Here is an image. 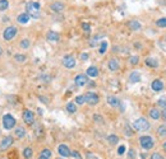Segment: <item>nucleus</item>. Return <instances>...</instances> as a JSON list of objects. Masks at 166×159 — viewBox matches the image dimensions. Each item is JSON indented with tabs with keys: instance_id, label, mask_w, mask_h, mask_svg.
I'll return each instance as SVG.
<instances>
[{
	"instance_id": "nucleus-1",
	"label": "nucleus",
	"mask_w": 166,
	"mask_h": 159,
	"mask_svg": "<svg viewBox=\"0 0 166 159\" xmlns=\"http://www.w3.org/2000/svg\"><path fill=\"white\" fill-rule=\"evenodd\" d=\"M26 13L33 19L40 18V4L36 2H29L26 4Z\"/></svg>"
},
{
	"instance_id": "nucleus-2",
	"label": "nucleus",
	"mask_w": 166,
	"mask_h": 159,
	"mask_svg": "<svg viewBox=\"0 0 166 159\" xmlns=\"http://www.w3.org/2000/svg\"><path fill=\"white\" fill-rule=\"evenodd\" d=\"M139 144H141V146L143 148L144 150H150V149H152V148L155 146L153 139H152L151 136H148V135L141 136V137H139Z\"/></svg>"
},
{
	"instance_id": "nucleus-3",
	"label": "nucleus",
	"mask_w": 166,
	"mask_h": 159,
	"mask_svg": "<svg viewBox=\"0 0 166 159\" xmlns=\"http://www.w3.org/2000/svg\"><path fill=\"white\" fill-rule=\"evenodd\" d=\"M15 119L13 117L12 115H9V113H7V115H4L3 116V127L5 130H12V129H14L15 127Z\"/></svg>"
},
{
	"instance_id": "nucleus-4",
	"label": "nucleus",
	"mask_w": 166,
	"mask_h": 159,
	"mask_svg": "<svg viewBox=\"0 0 166 159\" xmlns=\"http://www.w3.org/2000/svg\"><path fill=\"white\" fill-rule=\"evenodd\" d=\"M133 127H134V129H136L137 131H147V130L150 129V122H148L146 119L141 117V119H138V120L134 121Z\"/></svg>"
},
{
	"instance_id": "nucleus-5",
	"label": "nucleus",
	"mask_w": 166,
	"mask_h": 159,
	"mask_svg": "<svg viewBox=\"0 0 166 159\" xmlns=\"http://www.w3.org/2000/svg\"><path fill=\"white\" fill-rule=\"evenodd\" d=\"M17 33H18V29L15 27H13V26H10V27L5 28L4 33H3V37H4L5 41H12L17 36Z\"/></svg>"
},
{
	"instance_id": "nucleus-6",
	"label": "nucleus",
	"mask_w": 166,
	"mask_h": 159,
	"mask_svg": "<svg viewBox=\"0 0 166 159\" xmlns=\"http://www.w3.org/2000/svg\"><path fill=\"white\" fill-rule=\"evenodd\" d=\"M13 143H14V139H13V136H5L4 139L2 140V143H0V152L8 150L9 148L13 145Z\"/></svg>"
},
{
	"instance_id": "nucleus-7",
	"label": "nucleus",
	"mask_w": 166,
	"mask_h": 159,
	"mask_svg": "<svg viewBox=\"0 0 166 159\" xmlns=\"http://www.w3.org/2000/svg\"><path fill=\"white\" fill-rule=\"evenodd\" d=\"M85 101L90 104V106H95L98 103L100 98H98V95L96 93H93V92H88L87 94H85Z\"/></svg>"
},
{
	"instance_id": "nucleus-8",
	"label": "nucleus",
	"mask_w": 166,
	"mask_h": 159,
	"mask_svg": "<svg viewBox=\"0 0 166 159\" xmlns=\"http://www.w3.org/2000/svg\"><path fill=\"white\" fill-rule=\"evenodd\" d=\"M22 119L27 125L31 126V125H33V122H35V115L31 110H24L23 113H22Z\"/></svg>"
},
{
	"instance_id": "nucleus-9",
	"label": "nucleus",
	"mask_w": 166,
	"mask_h": 159,
	"mask_svg": "<svg viewBox=\"0 0 166 159\" xmlns=\"http://www.w3.org/2000/svg\"><path fill=\"white\" fill-rule=\"evenodd\" d=\"M63 65H64L67 69H73V68L76 66V59L72 56V55L64 56V59H63Z\"/></svg>"
},
{
	"instance_id": "nucleus-10",
	"label": "nucleus",
	"mask_w": 166,
	"mask_h": 159,
	"mask_svg": "<svg viewBox=\"0 0 166 159\" xmlns=\"http://www.w3.org/2000/svg\"><path fill=\"white\" fill-rule=\"evenodd\" d=\"M87 82H88V79H87V75H85V74H79V75H77L74 78V83H76V86H78V87L86 86Z\"/></svg>"
},
{
	"instance_id": "nucleus-11",
	"label": "nucleus",
	"mask_w": 166,
	"mask_h": 159,
	"mask_svg": "<svg viewBox=\"0 0 166 159\" xmlns=\"http://www.w3.org/2000/svg\"><path fill=\"white\" fill-rule=\"evenodd\" d=\"M58 152H59V154H60L61 157H64V158L70 157V149H69V148H68L67 145H64V144L59 145V148H58Z\"/></svg>"
},
{
	"instance_id": "nucleus-12",
	"label": "nucleus",
	"mask_w": 166,
	"mask_h": 159,
	"mask_svg": "<svg viewBox=\"0 0 166 159\" xmlns=\"http://www.w3.org/2000/svg\"><path fill=\"white\" fill-rule=\"evenodd\" d=\"M50 8H51V10L53 12H55V13H61L64 10V4L63 3H60V2H55V3H53L50 5Z\"/></svg>"
},
{
	"instance_id": "nucleus-13",
	"label": "nucleus",
	"mask_w": 166,
	"mask_h": 159,
	"mask_svg": "<svg viewBox=\"0 0 166 159\" xmlns=\"http://www.w3.org/2000/svg\"><path fill=\"white\" fill-rule=\"evenodd\" d=\"M151 88H152L155 92H160V90H162V89H164V83H162V80H160V79L153 80L152 84H151Z\"/></svg>"
},
{
	"instance_id": "nucleus-14",
	"label": "nucleus",
	"mask_w": 166,
	"mask_h": 159,
	"mask_svg": "<svg viewBox=\"0 0 166 159\" xmlns=\"http://www.w3.org/2000/svg\"><path fill=\"white\" fill-rule=\"evenodd\" d=\"M46 38H47L49 41H51V42H58V41L60 40V35L56 33L55 31H49L47 35H46Z\"/></svg>"
},
{
	"instance_id": "nucleus-15",
	"label": "nucleus",
	"mask_w": 166,
	"mask_h": 159,
	"mask_svg": "<svg viewBox=\"0 0 166 159\" xmlns=\"http://www.w3.org/2000/svg\"><path fill=\"white\" fill-rule=\"evenodd\" d=\"M29 18L31 17L27 13H22V14H19L17 17V20H18V23H20V24H27L29 22Z\"/></svg>"
},
{
	"instance_id": "nucleus-16",
	"label": "nucleus",
	"mask_w": 166,
	"mask_h": 159,
	"mask_svg": "<svg viewBox=\"0 0 166 159\" xmlns=\"http://www.w3.org/2000/svg\"><path fill=\"white\" fill-rule=\"evenodd\" d=\"M107 103L111 106V107H119L120 106V101L116 98V97H112V95H109V97L106 98Z\"/></svg>"
},
{
	"instance_id": "nucleus-17",
	"label": "nucleus",
	"mask_w": 166,
	"mask_h": 159,
	"mask_svg": "<svg viewBox=\"0 0 166 159\" xmlns=\"http://www.w3.org/2000/svg\"><path fill=\"white\" fill-rule=\"evenodd\" d=\"M14 135H15V137H18V139H22V137L26 136V130L23 129V127H15Z\"/></svg>"
},
{
	"instance_id": "nucleus-18",
	"label": "nucleus",
	"mask_w": 166,
	"mask_h": 159,
	"mask_svg": "<svg viewBox=\"0 0 166 159\" xmlns=\"http://www.w3.org/2000/svg\"><path fill=\"white\" fill-rule=\"evenodd\" d=\"M109 69L111 70V71H116L118 69H119V62H118V60H115V59H111L110 61H109Z\"/></svg>"
},
{
	"instance_id": "nucleus-19",
	"label": "nucleus",
	"mask_w": 166,
	"mask_h": 159,
	"mask_svg": "<svg viewBox=\"0 0 166 159\" xmlns=\"http://www.w3.org/2000/svg\"><path fill=\"white\" fill-rule=\"evenodd\" d=\"M87 75H88V77H92V78L97 77V75H98V69H97L96 66H90V68L87 69Z\"/></svg>"
},
{
	"instance_id": "nucleus-20",
	"label": "nucleus",
	"mask_w": 166,
	"mask_h": 159,
	"mask_svg": "<svg viewBox=\"0 0 166 159\" xmlns=\"http://www.w3.org/2000/svg\"><path fill=\"white\" fill-rule=\"evenodd\" d=\"M150 116H151V119H153V120H159L161 117V112L157 108H152L150 111Z\"/></svg>"
},
{
	"instance_id": "nucleus-21",
	"label": "nucleus",
	"mask_w": 166,
	"mask_h": 159,
	"mask_svg": "<svg viewBox=\"0 0 166 159\" xmlns=\"http://www.w3.org/2000/svg\"><path fill=\"white\" fill-rule=\"evenodd\" d=\"M129 80H130L132 83H138V82L141 80L139 73H138V71H133V73L130 74V77H129Z\"/></svg>"
},
{
	"instance_id": "nucleus-22",
	"label": "nucleus",
	"mask_w": 166,
	"mask_h": 159,
	"mask_svg": "<svg viewBox=\"0 0 166 159\" xmlns=\"http://www.w3.org/2000/svg\"><path fill=\"white\" fill-rule=\"evenodd\" d=\"M50 158H51V150L50 149H44L40 153V157H38V159H50Z\"/></svg>"
},
{
	"instance_id": "nucleus-23",
	"label": "nucleus",
	"mask_w": 166,
	"mask_h": 159,
	"mask_svg": "<svg viewBox=\"0 0 166 159\" xmlns=\"http://www.w3.org/2000/svg\"><path fill=\"white\" fill-rule=\"evenodd\" d=\"M128 26H129V28H130L132 31H138V29H141V23L138 22V20H132V22L128 23Z\"/></svg>"
},
{
	"instance_id": "nucleus-24",
	"label": "nucleus",
	"mask_w": 166,
	"mask_h": 159,
	"mask_svg": "<svg viewBox=\"0 0 166 159\" xmlns=\"http://www.w3.org/2000/svg\"><path fill=\"white\" fill-rule=\"evenodd\" d=\"M146 65L150 66V68H157L159 66V62L155 60V59H152V57H148V59H146Z\"/></svg>"
},
{
	"instance_id": "nucleus-25",
	"label": "nucleus",
	"mask_w": 166,
	"mask_h": 159,
	"mask_svg": "<svg viewBox=\"0 0 166 159\" xmlns=\"http://www.w3.org/2000/svg\"><path fill=\"white\" fill-rule=\"evenodd\" d=\"M67 111L70 112V113H76L77 112V106L74 102H69L67 103Z\"/></svg>"
},
{
	"instance_id": "nucleus-26",
	"label": "nucleus",
	"mask_w": 166,
	"mask_h": 159,
	"mask_svg": "<svg viewBox=\"0 0 166 159\" xmlns=\"http://www.w3.org/2000/svg\"><path fill=\"white\" fill-rule=\"evenodd\" d=\"M107 141H109L111 145H116V144H118V141H119V137H118L116 135L111 134V135H109V136H107Z\"/></svg>"
},
{
	"instance_id": "nucleus-27",
	"label": "nucleus",
	"mask_w": 166,
	"mask_h": 159,
	"mask_svg": "<svg viewBox=\"0 0 166 159\" xmlns=\"http://www.w3.org/2000/svg\"><path fill=\"white\" fill-rule=\"evenodd\" d=\"M32 155H33L32 149H31V148H24V149H23V157L26 159H31V158H32Z\"/></svg>"
},
{
	"instance_id": "nucleus-28",
	"label": "nucleus",
	"mask_w": 166,
	"mask_h": 159,
	"mask_svg": "<svg viewBox=\"0 0 166 159\" xmlns=\"http://www.w3.org/2000/svg\"><path fill=\"white\" fill-rule=\"evenodd\" d=\"M9 8V2L8 0H0V12H4Z\"/></svg>"
},
{
	"instance_id": "nucleus-29",
	"label": "nucleus",
	"mask_w": 166,
	"mask_h": 159,
	"mask_svg": "<svg viewBox=\"0 0 166 159\" xmlns=\"http://www.w3.org/2000/svg\"><path fill=\"white\" fill-rule=\"evenodd\" d=\"M157 134L159 136H166V123L165 125H161L159 129H157Z\"/></svg>"
},
{
	"instance_id": "nucleus-30",
	"label": "nucleus",
	"mask_w": 166,
	"mask_h": 159,
	"mask_svg": "<svg viewBox=\"0 0 166 159\" xmlns=\"http://www.w3.org/2000/svg\"><path fill=\"white\" fill-rule=\"evenodd\" d=\"M106 48H107V42L106 41H102L101 42V46H100V54L101 55H103V54H105V52H106Z\"/></svg>"
},
{
	"instance_id": "nucleus-31",
	"label": "nucleus",
	"mask_w": 166,
	"mask_h": 159,
	"mask_svg": "<svg viewBox=\"0 0 166 159\" xmlns=\"http://www.w3.org/2000/svg\"><path fill=\"white\" fill-rule=\"evenodd\" d=\"M156 24L160 28H165L166 27V18H160L159 20H156Z\"/></svg>"
},
{
	"instance_id": "nucleus-32",
	"label": "nucleus",
	"mask_w": 166,
	"mask_h": 159,
	"mask_svg": "<svg viewBox=\"0 0 166 159\" xmlns=\"http://www.w3.org/2000/svg\"><path fill=\"white\" fill-rule=\"evenodd\" d=\"M29 46H31V42H29V40L24 38V40L20 41V47H22V48H28Z\"/></svg>"
},
{
	"instance_id": "nucleus-33",
	"label": "nucleus",
	"mask_w": 166,
	"mask_h": 159,
	"mask_svg": "<svg viewBox=\"0 0 166 159\" xmlns=\"http://www.w3.org/2000/svg\"><path fill=\"white\" fill-rule=\"evenodd\" d=\"M14 60L18 61V62H24V61L27 60V57H26L24 55H19V54H17V55H14Z\"/></svg>"
},
{
	"instance_id": "nucleus-34",
	"label": "nucleus",
	"mask_w": 166,
	"mask_h": 159,
	"mask_svg": "<svg viewBox=\"0 0 166 159\" xmlns=\"http://www.w3.org/2000/svg\"><path fill=\"white\" fill-rule=\"evenodd\" d=\"M157 104L160 106L161 108H166V95H165V97H161V98L157 101Z\"/></svg>"
},
{
	"instance_id": "nucleus-35",
	"label": "nucleus",
	"mask_w": 166,
	"mask_h": 159,
	"mask_svg": "<svg viewBox=\"0 0 166 159\" xmlns=\"http://www.w3.org/2000/svg\"><path fill=\"white\" fill-rule=\"evenodd\" d=\"M82 28H83V31H85L87 35L91 33V26L88 23H82Z\"/></svg>"
},
{
	"instance_id": "nucleus-36",
	"label": "nucleus",
	"mask_w": 166,
	"mask_h": 159,
	"mask_svg": "<svg viewBox=\"0 0 166 159\" xmlns=\"http://www.w3.org/2000/svg\"><path fill=\"white\" fill-rule=\"evenodd\" d=\"M76 102H77V104H83L86 101H85V95H77L76 97Z\"/></svg>"
},
{
	"instance_id": "nucleus-37",
	"label": "nucleus",
	"mask_w": 166,
	"mask_h": 159,
	"mask_svg": "<svg viewBox=\"0 0 166 159\" xmlns=\"http://www.w3.org/2000/svg\"><path fill=\"white\" fill-rule=\"evenodd\" d=\"M70 157L73 158V159H82L81 154H79L77 150H74V152H70Z\"/></svg>"
},
{
	"instance_id": "nucleus-38",
	"label": "nucleus",
	"mask_w": 166,
	"mask_h": 159,
	"mask_svg": "<svg viewBox=\"0 0 166 159\" xmlns=\"http://www.w3.org/2000/svg\"><path fill=\"white\" fill-rule=\"evenodd\" d=\"M93 120H95L97 123H103V119L101 117L100 115H95V116H93Z\"/></svg>"
},
{
	"instance_id": "nucleus-39",
	"label": "nucleus",
	"mask_w": 166,
	"mask_h": 159,
	"mask_svg": "<svg viewBox=\"0 0 166 159\" xmlns=\"http://www.w3.org/2000/svg\"><path fill=\"white\" fill-rule=\"evenodd\" d=\"M138 61H139V57L138 56H132L130 57V64H132V65H137Z\"/></svg>"
},
{
	"instance_id": "nucleus-40",
	"label": "nucleus",
	"mask_w": 166,
	"mask_h": 159,
	"mask_svg": "<svg viewBox=\"0 0 166 159\" xmlns=\"http://www.w3.org/2000/svg\"><path fill=\"white\" fill-rule=\"evenodd\" d=\"M151 159H165L160 153H153L152 155H151Z\"/></svg>"
},
{
	"instance_id": "nucleus-41",
	"label": "nucleus",
	"mask_w": 166,
	"mask_h": 159,
	"mask_svg": "<svg viewBox=\"0 0 166 159\" xmlns=\"http://www.w3.org/2000/svg\"><path fill=\"white\" fill-rule=\"evenodd\" d=\"M124 153H125V146H124V145H121V146H119V149H118V154H120V155H123Z\"/></svg>"
},
{
	"instance_id": "nucleus-42",
	"label": "nucleus",
	"mask_w": 166,
	"mask_h": 159,
	"mask_svg": "<svg viewBox=\"0 0 166 159\" xmlns=\"http://www.w3.org/2000/svg\"><path fill=\"white\" fill-rule=\"evenodd\" d=\"M86 159H98L95 154H92V153H87L86 154Z\"/></svg>"
},
{
	"instance_id": "nucleus-43",
	"label": "nucleus",
	"mask_w": 166,
	"mask_h": 159,
	"mask_svg": "<svg viewBox=\"0 0 166 159\" xmlns=\"http://www.w3.org/2000/svg\"><path fill=\"white\" fill-rule=\"evenodd\" d=\"M125 135H127V136H132V135H133V131L130 130V127H129V126L125 127Z\"/></svg>"
},
{
	"instance_id": "nucleus-44",
	"label": "nucleus",
	"mask_w": 166,
	"mask_h": 159,
	"mask_svg": "<svg viewBox=\"0 0 166 159\" xmlns=\"http://www.w3.org/2000/svg\"><path fill=\"white\" fill-rule=\"evenodd\" d=\"M134 153H136V152H134L133 149H130V150H129V154H128V155H129V158H130V159H133L134 157H136V154H134Z\"/></svg>"
},
{
	"instance_id": "nucleus-45",
	"label": "nucleus",
	"mask_w": 166,
	"mask_h": 159,
	"mask_svg": "<svg viewBox=\"0 0 166 159\" xmlns=\"http://www.w3.org/2000/svg\"><path fill=\"white\" fill-rule=\"evenodd\" d=\"M161 116H162V119H164V120H166V108H162Z\"/></svg>"
},
{
	"instance_id": "nucleus-46",
	"label": "nucleus",
	"mask_w": 166,
	"mask_h": 159,
	"mask_svg": "<svg viewBox=\"0 0 166 159\" xmlns=\"http://www.w3.org/2000/svg\"><path fill=\"white\" fill-rule=\"evenodd\" d=\"M81 59H82V60H87V59H88V55H87V54H82V55H81Z\"/></svg>"
},
{
	"instance_id": "nucleus-47",
	"label": "nucleus",
	"mask_w": 166,
	"mask_h": 159,
	"mask_svg": "<svg viewBox=\"0 0 166 159\" xmlns=\"http://www.w3.org/2000/svg\"><path fill=\"white\" fill-rule=\"evenodd\" d=\"M2 55H3V48L0 47V56H2Z\"/></svg>"
},
{
	"instance_id": "nucleus-48",
	"label": "nucleus",
	"mask_w": 166,
	"mask_h": 159,
	"mask_svg": "<svg viewBox=\"0 0 166 159\" xmlns=\"http://www.w3.org/2000/svg\"><path fill=\"white\" fill-rule=\"evenodd\" d=\"M164 149H165V150H166V143H165V144H164Z\"/></svg>"
},
{
	"instance_id": "nucleus-49",
	"label": "nucleus",
	"mask_w": 166,
	"mask_h": 159,
	"mask_svg": "<svg viewBox=\"0 0 166 159\" xmlns=\"http://www.w3.org/2000/svg\"><path fill=\"white\" fill-rule=\"evenodd\" d=\"M58 159H61V158H58Z\"/></svg>"
}]
</instances>
